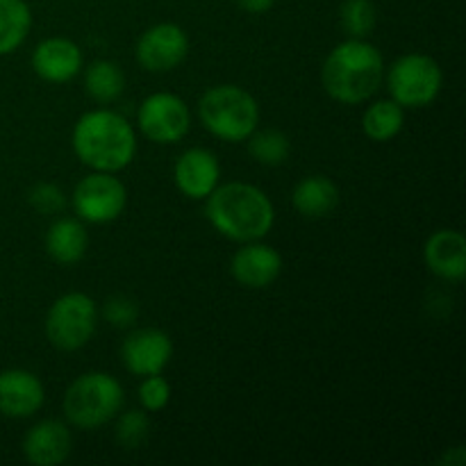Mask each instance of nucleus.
Listing matches in <instances>:
<instances>
[{"mask_svg": "<svg viewBox=\"0 0 466 466\" xmlns=\"http://www.w3.org/2000/svg\"><path fill=\"white\" fill-rule=\"evenodd\" d=\"M44 382L27 369L0 371V414L9 419H30L44 408Z\"/></svg>", "mask_w": 466, "mask_h": 466, "instance_id": "2eb2a0df", "label": "nucleus"}, {"mask_svg": "<svg viewBox=\"0 0 466 466\" xmlns=\"http://www.w3.org/2000/svg\"><path fill=\"white\" fill-rule=\"evenodd\" d=\"M198 118L205 130L217 139L239 144L258 127L259 105L244 86L217 85L200 96Z\"/></svg>", "mask_w": 466, "mask_h": 466, "instance_id": "20e7f679", "label": "nucleus"}, {"mask_svg": "<svg viewBox=\"0 0 466 466\" xmlns=\"http://www.w3.org/2000/svg\"><path fill=\"white\" fill-rule=\"evenodd\" d=\"M237 5L248 14H264L276 5V0H237Z\"/></svg>", "mask_w": 466, "mask_h": 466, "instance_id": "c85d7f7f", "label": "nucleus"}, {"mask_svg": "<svg viewBox=\"0 0 466 466\" xmlns=\"http://www.w3.org/2000/svg\"><path fill=\"white\" fill-rule=\"evenodd\" d=\"M339 23L349 39H367L378 23L373 0H344L339 7Z\"/></svg>", "mask_w": 466, "mask_h": 466, "instance_id": "b1692460", "label": "nucleus"}, {"mask_svg": "<svg viewBox=\"0 0 466 466\" xmlns=\"http://www.w3.org/2000/svg\"><path fill=\"white\" fill-rule=\"evenodd\" d=\"M135 55L146 71L168 73L189 55V36L177 23H157L139 36Z\"/></svg>", "mask_w": 466, "mask_h": 466, "instance_id": "9d476101", "label": "nucleus"}, {"mask_svg": "<svg viewBox=\"0 0 466 466\" xmlns=\"http://www.w3.org/2000/svg\"><path fill=\"white\" fill-rule=\"evenodd\" d=\"M85 89L96 103H114L126 89V73L112 59H96L85 68Z\"/></svg>", "mask_w": 466, "mask_h": 466, "instance_id": "412c9836", "label": "nucleus"}, {"mask_svg": "<svg viewBox=\"0 0 466 466\" xmlns=\"http://www.w3.org/2000/svg\"><path fill=\"white\" fill-rule=\"evenodd\" d=\"M139 132L155 144L171 146L187 137L191 127L189 105L171 91L146 96L137 112Z\"/></svg>", "mask_w": 466, "mask_h": 466, "instance_id": "1a4fd4ad", "label": "nucleus"}, {"mask_svg": "<svg viewBox=\"0 0 466 466\" xmlns=\"http://www.w3.org/2000/svg\"><path fill=\"white\" fill-rule=\"evenodd\" d=\"M423 262L428 271L449 282L466 276V239L458 230H437L423 244Z\"/></svg>", "mask_w": 466, "mask_h": 466, "instance_id": "f3484780", "label": "nucleus"}, {"mask_svg": "<svg viewBox=\"0 0 466 466\" xmlns=\"http://www.w3.org/2000/svg\"><path fill=\"white\" fill-rule=\"evenodd\" d=\"M77 218L85 223H112L126 212L127 189L114 173L91 171L76 185L71 196Z\"/></svg>", "mask_w": 466, "mask_h": 466, "instance_id": "6e6552de", "label": "nucleus"}, {"mask_svg": "<svg viewBox=\"0 0 466 466\" xmlns=\"http://www.w3.org/2000/svg\"><path fill=\"white\" fill-rule=\"evenodd\" d=\"M230 273L246 289H267L280 278L282 255L262 241H246L230 262Z\"/></svg>", "mask_w": 466, "mask_h": 466, "instance_id": "f8f14e48", "label": "nucleus"}, {"mask_svg": "<svg viewBox=\"0 0 466 466\" xmlns=\"http://www.w3.org/2000/svg\"><path fill=\"white\" fill-rule=\"evenodd\" d=\"M405 126V107L396 100H376L362 114V130L371 141L385 144L399 137Z\"/></svg>", "mask_w": 466, "mask_h": 466, "instance_id": "aec40b11", "label": "nucleus"}, {"mask_svg": "<svg viewBox=\"0 0 466 466\" xmlns=\"http://www.w3.org/2000/svg\"><path fill=\"white\" fill-rule=\"evenodd\" d=\"M464 462H466L464 446H453V449H449L440 458V464H449V466H462Z\"/></svg>", "mask_w": 466, "mask_h": 466, "instance_id": "c756f323", "label": "nucleus"}, {"mask_svg": "<svg viewBox=\"0 0 466 466\" xmlns=\"http://www.w3.org/2000/svg\"><path fill=\"white\" fill-rule=\"evenodd\" d=\"M27 200L35 208V212L46 214V217L62 212L64 205H66V196H64L62 187H57L55 182H39V185H35L30 189Z\"/></svg>", "mask_w": 466, "mask_h": 466, "instance_id": "bb28decb", "label": "nucleus"}, {"mask_svg": "<svg viewBox=\"0 0 466 466\" xmlns=\"http://www.w3.org/2000/svg\"><path fill=\"white\" fill-rule=\"evenodd\" d=\"M123 394L121 382L105 371H91L71 382L62 400L64 417L80 431H96L114 421L121 412Z\"/></svg>", "mask_w": 466, "mask_h": 466, "instance_id": "39448f33", "label": "nucleus"}, {"mask_svg": "<svg viewBox=\"0 0 466 466\" xmlns=\"http://www.w3.org/2000/svg\"><path fill=\"white\" fill-rule=\"evenodd\" d=\"M205 200V217L226 239L246 244L264 239L273 230L276 208L267 191L250 182L218 185Z\"/></svg>", "mask_w": 466, "mask_h": 466, "instance_id": "f03ea898", "label": "nucleus"}, {"mask_svg": "<svg viewBox=\"0 0 466 466\" xmlns=\"http://www.w3.org/2000/svg\"><path fill=\"white\" fill-rule=\"evenodd\" d=\"M46 253L57 264L71 267L86 255L89 248V232L80 218H57L46 232Z\"/></svg>", "mask_w": 466, "mask_h": 466, "instance_id": "a211bd4d", "label": "nucleus"}, {"mask_svg": "<svg viewBox=\"0 0 466 466\" xmlns=\"http://www.w3.org/2000/svg\"><path fill=\"white\" fill-rule=\"evenodd\" d=\"M32 12L25 0H0V57L14 53L27 39Z\"/></svg>", "mask_w": 466, "mask_h": 466, "instance_id": "4be33fe9", "label": "nucleus"}, {"mask_svg": "<svg viewBox=\"0 0 466 466\" xmlns=\"http://www.w3.org/2000/svg\"><path fill=\"white\" fill-rule=\"evenodd\" d=\"M23 455L35 466H59L73 451V435L68 426L57 419L35 423L23 437Z\"/></svg>", "mask_w": 466, "mask_h": 466, "instance_id": "dca6fc26", "label": "nucleus"}, {"mask_svg": "<svg viewBox=\"0 0 466 466\" xmlns=\"http://www.w3.org/2000/svg\"><path fill=\"white\" fill-rule=\"evenodd\" d=\"M73 153L91 171L118 173L137 155V132L126 116L114 109H91L73 126Z\"/></svg>", "mask_w": 466, "mask_h": 466, "instance_id": "f257e3e1", "label": "nucleus"}, {"mask_svg": "<svg viewBox=\"0 0 466 466\" xmlns=\"http://www.w3.org/2000/svg\"><path fill=\"white\" fill-rule=\"evenodd\" d=\"M96 326H98L96 300L82 291H68L50 305L44 330L55 349L73 353L89 344Z\"/></svg>", "mask_w": 466, "mask_h": 466, "instance_id": "423d86ee", "label": "nucleus"}, {"mask_svg": "<svg viewBox=\"0 0 466 466\" xmlns=\"http://www.w3.org/2000/svg\"><path fill=\"white\" fill-rule=\"evenodd\" d=\"M444 86V71L431 55H400L387 71V89L400 107L421 109L437 100Z\"/></svg>", "mask_w": 466, "mask_h": 466, "instance_id": "0eeeda50", "label": "nucleus"}, {"mask_svg": "<svg viewBox=\"0 0 466 466\" xmlns=\"http://www.w3.org/2000/svg\"><path fill=\"white\" fill-rule=\"evenodd\" d=\"M173 358V339L159 328L132 330L121 344V360L135 376L146 378L162 373Z\"/></svg>", "mask_w": 466, "mask_h": 466, "instance_id": "9b49d317", "label": "nucleus"}, {"mask_svg": "<svg viewBox=\"0 0 466 466\" xmlns=\"http://www.w3.org/2000/svg\"><path fill=\"white\" fill-rule=\"evenodd\" d=\"M139 403L146 412H162L171 403V385L162 373L146 376L139 385Z\"/></svg>", "mask_w": 466, "mask_h": 466, "instance_id": "a878e982", "label": "nucleus"}, {"mask_svg": "<svg viewBox=\"0 0 466 466\" xmlns=\"http://www.w3.org/2000/svg\"><path fill=\"white\" fill-rule=\"evenodd\" d=\"M32 71L50 85L71 82L82 71V50L76 41L66 36H50L39 41L32 50Z\"/></svg>", "mask_w": 466, "mask_h": 466, "instance_id": "ddd939ff", "label": "nucleus"}, {"mask_svg": "<svg viewBox=\"0 0 466 466\" xmlns=\"http://www.w3.org/2000/svg\"><path fill=\"white\" fill-rule=\"evenodd\" d=\"M173 180L180 194L191 200H205L221 180V164L208 148H189L177 157Z\"/></svg>", "mask_w": 466, "mask_h": 466, "instance_id": "4468645a", "label": "nucleus"}, {"mask_svg": "<svg viewBox=\"0 0 466 466\" xmlns=\"http://www.w3.org/2000/svg\"><path fill=\"white\" fill-rule=\"evenodd\" d=\"M103 314L105 319H107L109 326L114 328H130L132 323L137 321V317H139V308H137L135 300L130 299V296H112V299H107V303H105L103 308Z\"/></svg>", "mask_w": 466, "mask_h": 466, "instance_id": "cd10ccee", "label": "nucleus"}, {"mask_svg": "<svg viewBox=\"0 0 466 466\" xmlns=\"http://www.w3.org/2000/svg\"><path fill=\"white\" fill-rule=\"evenodd\" d=\"M246 141H248L250 157L258 164H264V167H280L289 159L291 144L285 132L273 130V127H267V130L255 127Z\"/></svg>", "mask_w": 466, "mask_h": 466, "instance_id": "5701e85b", "label": "nucleus"}, {"mask_svg": "<svg viewBox=\"0 0 466 466\" xmlns=\"http://www.w3.org/2000/svg\"><path fill=\"white\" fill-rule=\"evenodd\" d=\"M150 435V421L146 410H127L116 414V428H114V440L121 449L137 451L146 444Z\"/></svg>", "mask_w": 466, "mask_h": 466, "instance_id": "393cba45", "label": "nucleus"}, {"mask_svg": "<svg viewBox=\"0 0 466 466\" xmlns=\"http://www.w3.org/2000/svg\"><path fill=\"white\" fill-rule=\"evenodd\" d=\"M291 205L305 218H326L339 205V187L328 176H308L291 191Z\"/></svg>", "mask_w": 466, "mask_h": 466, "instance_id": "6ab92c4d", "label": "nucleus"}, {"mask_svg": "<svg viewBox=\"0 0 466 466\" xmlns=\"http://www.w3.org/2000/svg\"><path fill=\"white\" fill-rule=\"evenodd\" d=\"M385 80L382 53L367 39L335 46L321 66V85L332 100L358 105L373 98Z\"/></svg>", "mask_w": 466, "mask_h": 466, "instance_id": "7ed1b4c3", "label": "nucleus"}]
</instances>
